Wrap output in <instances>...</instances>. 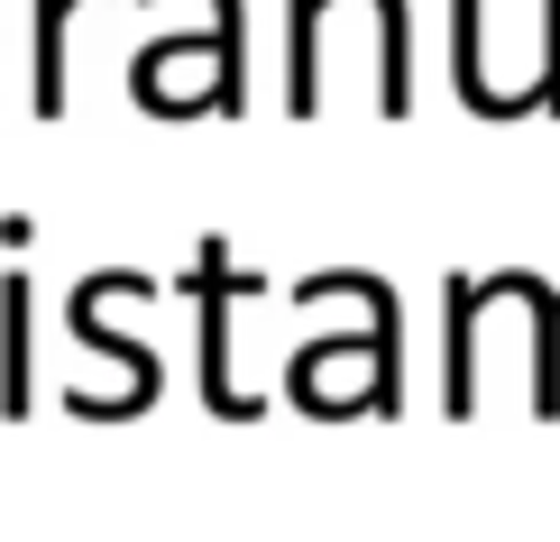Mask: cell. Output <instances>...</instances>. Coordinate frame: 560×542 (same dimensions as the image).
<instances>
[{"instance_id": "obj_1", "label": "cell", "mask_w": 560, "mask_h": 542, "mask_svg": "<svg viewBox=\"0 0 560 542\" xmlns=\"http://www.w3.org/2000/svg\"><path fill=\"white\" fill-rule=\"evenodd\" d=\"M194 295H202V405L230 414V423H258V395L230 387V295H240V276H230L221 240L194 249Z\"/></svg>"}, {"instance_id": "obj_3", "label": "cell", "mask_w": 560, "mask_h": 542, "mask_svg": "<svg viewBox=\"0 0 560 542\" xmlns=\"http://www.w3.org/2000/svg\"><path fill=\"white\" fill-rule=\"evenodd\" d=\"M0 414H28V276H0Z\"/></svg>"}, {"instance_id": "obj_2", "label": "cell", "mask_w": 560, "mask_h": 542, "mask_svg": "<svg viewBox=\"0 0 560 542\" xmlns=\"http://www.w3.org/2000/svg\"><path fill=\"white\" fill-rule=\"evenodd\" d=\"M129 286H148V276H138V267H102V276H83V286H74V303H65V332H74V341H92L102 359H120V368H129V414H148V405H156V359L102 322V303H110V295H129Z\"/></svg>"}, {"instance_id": "obj_4", "label": "cell", "mask_w": 560, "mask_h": 542, "mask_svg": "<svg viewBox=\"0 0 560 542\" xmlns=\"http://www.w3.org/2000/svg\"><path fill=\"white\" fill-rule=\"evenodd\" d=\"M83 0H37V120H65V19Z\"/></svg>"}]
</instances>
